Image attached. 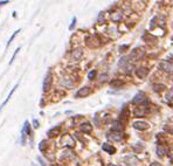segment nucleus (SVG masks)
I'll return each mask as SVG.
<instances>
[{"mask_svg": "<svg viewBox=\"0 0 173 166\" xmlns=\"http://www.w3.org/2000/svg\"><path fill=\"white\" fill-rule=\"evenodd\" d=\"M150 166H163V165L160 164V163H158V161H153V163H152Z\"/></svg>", "mask_w": 173, "mask_h": 166, "instance_id": "31", "label": "nucleus"}, {"mask_svg": "<svg viewBox=\"0 0 173 166\" xmlns=\"http://www.w3.org/2000/svg\"><path fill=\"white\" fill-rule=\"evenodd\" d=\"M123 160H124V163L126 165H129V166H134V165H137L139 163V160L136 158V156H133V155H129V156L124 157Z\"/></svg>", "mask_w": 173, "mask_h": 166, "instance_id": "6", "label": "nucleus"}, {"mask_svg": "<svg viewBox=\"0 0 173 166\" xmlns=\"http://www.w3.org/2000/svg\"><path fill=\"white\" fill-rule=\"evenodd\" d=\"M33 166H34V165H33Z\"/></svg>", "mask_w": 173, "mask_h": 166, "instance_id": "36", "label": "nucleus"}, {"mask_svg": "<svg viewBox=\"0 0 173 166\" xmlns=\"http://www.w3.org/2000/svg\"><path fill=\"white\" fill-rule=\"evenodd\" d=\"M18 85H19V84H15V87H14L13 89H12V90H11V93L8 94V96H7V98L5 99V102H4V103H3L1 105H0V111H1V110H3V108H4V107H5L6 104H7V102H8L9 99H11V97H12V95H13V94H14V91H15V89L18 88Z\"/></svg>", "mask_w": 173, "mask_h": 166, "instance_id": "15", "label": "nucleus"}, {"mask_svg": "<svg viewBox=\"0 0 173 166\" xmlns=\"http://www.w3.org/2000/svg\"><path fill=\"white\" fill-rule=\"evenodd\" d=\"M145 101H146L145 94L142 93V91H138L137 94L134 95V97L132 98V103H133V104H142V103H144Z\"/></svg>", "mask_w": 173, "mask_h": 166, "instance_id": "4", "label": "nucleus"}, {"mask_svg": "<svg viewBox=\"0 0 173 166\" xmlns=\"http://www.w3.org/2000/svg\"><path fill=\"white\" fill-rule=\"evenodd\" d=\"M33 125H34L35 129H38V127H39V122L36 121V119H34V121H33Z\"/></svg>", "mask_w": 173, "mask_h": 166, "instance_id": "29", "label": "nucleus"}, {"mask_svg": "<svg viewBox=\"0 0 173 166\" xmlns=\"http://www.w3.org/2000/svg\"><path fill=\"white\" fill-rule=\"evenodd\" d=\"M5 4H8V1H0V5H5Z\"/></svg>", "mask_w": 173, "mask_h": 166, "instance_id": "34", "label": "nucleus"}, {"mask_svg": "<svg viewBox=\"0 0 173 166\" xmlns=\"http://www.w3.org/2000/svg\"><path fill=\"white\" fill-rule=\"evenodd\" d=\"M165 130L168 131L170 133H173V127H168V126H165Z\"/></svg>", "mask_w": 173, "mask_h": 166, "instance_id": "30", "label": "nucleus"}, {"mask_svg": "<svg viewBox=\"0 0 173 166\" xmlns=\"http://www.w3.org/2000/svg\"><path fill=\"white\" fill-rule=\"evenodd\" d=\"M132 126L134 127L136 130H146L149 127V124L145 123V122H140V121H137L132 124Z\"/></svg>", "mask_w": 173, "mask_h": 166, "instance_id": "9", "label": "nucleus"}, {"mask_svg": "<svg viewBox=\"0 0 173 166\" xmlns=\"http://www.w3.org/2000/svg\"><path fill=\"white\" fill-rule=\"evenodd\" d=\"M124 49H128V46H122V47H120V49H119V50H120V53H123V50H124Z\"/></svg>", "mask_w": 173, "mask_h": 166, "instance_id": "32", "label": "nucleus"}, {"mask_svg": "<svg viewBox=\"0 0 173 166\" xmlns=\"http://www.w3.org/2000/svg\"><path fill=\"white\" fill-rule=\"evenodd\" d=\"M59 132H60V127H59V126H55V127H53L52 130L48 131V136H49V137H56V136L59 135Z\"/></svg>", "mask_w": 173, "mask_h": 166, "instance_id": "18", "label": "nucleus"}, {"mask_svg": "<svg viewBox=\"0 0 173 166\" xmlns=\"http://www.w3.org/2000/svg\"><path fill=\"white\" fill-rule=\"evenodd\" d=\"M163 89H165L164 84H154L153 85V90L154 91H160V90H163Z\"/></svg>", "mask_w": 173, "mask_h": 166, "instance_id": "22", "label": "nucleus"}, {"mask_svg": "<svg viewBox=\"0 0 173 166\" xmlns=\"http://www.w3.org/2000/svg\"><path fill=\"white\" fill-rule=\"evenodd\" d=\"M166 99H167L168 102H171V103H173V88L170 89L168 93L166 94Z\"/></svg>", "mask_w": 173, "mask_h": 166, "instance_id": "20", "label": "nucleus"}, {"mask_svg": "<svg viewBox=\"0 0 173 166\" xmlns=\"http://www.w3.org/2000/svg\"><path fill=\"white\" fill-rule=\"evenodd\" d=\"M95 76H96V70H91V71L88 74V79H89V80H94Z\"/></svg>", "mask_w": 173, "mask_h": 166, "instance_id": "26", "label": "nucleus"}, {"mask_svg": "<svg viewBox=\"0 0 173 166\" xmlns=\"http://www.w3.org/2000/svg\"><path fill=\"white\" fill-rule=\"evenodd\" d=\"M144 53H145V49H144L143 47H137V48H134L132 52H131V54L129 55V61H130V62H136V61H138L139 59L143 57Z\"/></svg>", "mask_w": 173, "mask_h": 166, "instance_id": "1", "label": "nucleus"}, {"mask_svg": "<svg viewBox=\"0 0 173 166\" xmlns=\"http://www.w3.org/2000/svg\"><path fill=\"white\" fill-rule=\"evenodd\" d=\"M20 52V48H17V50L14 52V54H13V56H12V59H11V61H9V65H12L13 63V61H14V59H15V56H17V54Z\"/></svg>", "mask_w": 173, "mask_h": 166, "instance_id": "25", "label": "nucleus"}, {"mask_svg": "<svg viewBox=\"0 0 173 166\" xmlns=\"http://www.w3.org/2000/svg\"><path fill=\"white\" fill-rule=\"evenodd\" d=\"M105 77H106V74H104V75H102V76H101V79H102L101 81H102V82H103V81H105V80H104Z\"/></svg>", "mask_w": 173, "mask_h": 166, "instance_id": "33", "label": "nucleus"}, {"mask_svg": "<svg viewBox=\"0 0 173 166\" xmlns=\"http://www.w3.org/2000/svg\"><path fill=\"white\" fill-rule=\"evenodd\" d=\"M38 160L40 161V164H41V166H47V164H46V161L41 158V157H38Z\"/></svg>", "mask_w": 173, "mask_h": 166, "instance_id": "27", "label": "nucleus"}, {"mask_svg": "<svg viewBox=\"0 0 173 166\" xmlns=\"http://www.w3.org/2000/svg\"><path fill=\"white\" fill-rule=\"evenodd\" d=\"M83 55V52H82V49H75L74 52L71 53V57L73 60H80Z\"/></svg>", "mask_w": 173, "mask_h": 166, "instance_id": "16", "label": "nucleus"}, {"mask_svg": "<svg viewBox=\"0 0 173 166\" xmlns=\"http://www.w3.org/2000/svg\"><path fill=\"white\" fill-rule=\"evenodd\" d=\"M111 85H112V87H120V85H123V84H124V82H123V81H120V80H112V81H111V83H110Z\"/></svg>", "mask_w": 173, "mask_h": 166, "instance_id": "21", "label": "nucleus"}, {"mask_svg": "<svg viewBox=\"0 0 173 166\" xmlns=\"http://www.w3.org/2000/svg\"><path fill=\"white\" fill-rule=\"evenodd\" d=\"M46 146H47V142H46V140H42V142L40 143V145H39L40 151H45V150H46Z\"/></svg>", "mask_w": 173, "mask_h": 166, "instance_id": "24", "label": "nucleus"}, {"mask_svg": "<svg viewBox=\"0 0 173 166\" xmlns=\"http://www.w3.org/2000/svg\"><path fill=\"white\" fill-rule=\"evenodd\" d=\"M22 132H25L26 135H29L31 133V125H29V123L26 121L25 122V126H23V131Z\"/></svg>", "mask_w": 173, "mask_h": 166, "instance_id": "19", "label": "nucleus"}, {"mask_svg": "<svg viewBox=\"0 0 173 166\" xmlns=\"http://www.w3.org/2000/svg\"><path fill=\"white\" fill-rule=\"evenodd\" d=\"M159 68L162 69L163 71H165V73H168V74H173V63H172V62H168V61L160 62V65H159Z\"/></svg>", "mask_w": 173, "mask_h": 166, "instance_id": "3", "label": "nucleus"}, {"mask_svg": "<svg viewBox=\"0 0 173 166\" xmlns=\"http://www.w3.org/2000/svg\"><path fill=\"white\" fill-rule=\"evenodd\" d=\"M106 138L111 142H120V140L124 138L123 132H116V131H110L106 133Z\"/></svg>", "mask_w": 173, "mask_h": 166, "instance_id": "2", "label": "nucleus"}, {"mask_svg": "<svg viewBox=\"0 0 173 166\" xmlns=\"http://www.w3.org/2000/svg\"><path fill=\"white\" fill-rule=\"evenodd\" d=\"M75 23H76V18H73V22H71V25H70L69 29H73V28H74V26H75Z\"/></svg>", "mask_w": 173, "mask_h": 166, "instance_id": "28", "label": "nucleus"}, {"mask_svg": "<svg viewBox=\"0 0 173 166\" xmlns=\"http://www.w3.org/2000/svg\"><path fill=\"white\" fill-rule=\"evenodd\" d=\"M51 85H52V73L48 71L46 77H45V81H43V91H48L51 89Z\"/></svg>", "mask_w": 173, "mask_h": 166, "instance_id": "5", "label": "nucleus"}, {"mask_svg": "<svg viewBox=\"0 0 173 166\" xmlns=\"http://www.w3.org/2000/svg\"><path fill=\"white\" fill-rule=\"evenodd\" d=\"M122 18H123V14H122V12H115L114 14H111V20H112L114 22H118V21H120L122 20Z\"/></svg>", "mask_w": 173, "mask_h": 166, "instance_id": "17", "label": "nucleus"}, {"mask_svg": "<svg viewBox=\"0 0 173 166\" xmlns=\"http://www.w3.org/2000/svg\"><path fill=\"white\" fill-rule=\"evenodd\" d=\"M80 130H81L82 132L89 133V132H91V130H92V126H91V124H90L89 122H85V123L81 124V126H80Z\"/></svg>", "mask_w": 173, "mask_h": 166, "instance_id": "12", "label": "nucleus"}, {"mask_svg": "<svg viewBox=\"0 0 173 166\" xmlns=\"http://www.w3.org/2000/svg\"><path fill=\"white\" fill-rule=\"evenodd\" d=\"M90 94V88L89 87H83L82 89H80L79 91H76L75 97H85Z\"/></svg>", "mask_w": 173, "mask_h": 166, "instance_id": "8", "label": "nucleus"}, {"mask_svg": "<svg viewBox=\"0 0 173 166\" xmlns=\"http://www.w3.org/2000/svg\"><path fill=\"white\" fill-rule=\"evenodd\" d=\"M124 130V124H123L120 121H117V122H114L112 124V127H111V131H116V132H122Z\"/></svg>", "mask_w": 173, "mask_h": 166, "instance_id": "10", "label": "nucleus"}, {"mask_svg": "<svg viewBox=\"0 0 173 166\" xmlns=\"http://www.w3.org/2000/svg\"><path fill=\"white\" fill-rule=\"evenodd\" d=\"M156 152H157V156L159 158H163V157H165L167 155V149L165 146H163V145H158Z\"/></svg>", "mask_w": 173, "mask_h": 166, "instance_id": "11", "label": "nucleus"}, {"mask_svg": "<svg viewBox=\"0 0 173 166\" xmlns=\"http://www.w3.org/2000/svg\"><path fill=\"white\" fill-rule=\"evenodd\" d=\"M102 149L104 150V151H106L109 155H114V153L116 152V149L112 146V145H110V144H103V146H102Z\"/></svg>", "mask_w": 173, "mask_h": 166, "instance_id": "14", "label": "nucleus"}, {"mask_svg": "<svg viewBox=\"0 0 173 166\" xmlns=\"http://www.w3.org/2000/svg\"><path fill=\"white\" fill-rule=\"evenodd\" d=\"M149 112V105H146V107H144V105H139L138 108H136V110H134V115L136 116H144L145 113H147Z\"/></svg>", "mask_w": 173, "mask_h": 166, "instance_id": "7", "label": "nucleus"}, {"mask_svg": "<svg viewBox=\"0 0 173 166\" xmlns=\"http://www.w3.org/2000/svg\"><path fill=\"white\" fill-rule=\"evenodd\" d=\"M147 74H149V70L146 68H139V69L136 70V75H137L139 79H145L147 76Z\"/></svg>", "mask_w": 173, "mask_h": 166, "instance_id": "13", "label": "nucleus"}, {"mask_svg": "<svg viewBox=\"0 0 173 166\" xmlns=\"http://www.w3.org/2000/svg\"><path fill=\"white\" fill-rule=\"evenodd\" d=\"M111 166H115V165H111Z\"/></svg>", "mask_w": 173, "mask_h": 166, "instance_id": "35", "label": "nucleus"}, {"mask_svg": "<svg viewBox=\"0 0 173 166\" xmlns=\"http://www.w3.org/2000/svg\"><path fill=\"white\" fill-rule=\"evenodd\" d=\"M18 33H20V29H18V31H15V32L13 33V35H12V36L9 37V40H8V43H7V46H9V45H11V42H12V41H13V40H14V37L17 36V34H18Z\"/></svg>", "mask_w": 173, "mask_h": 166, "instance_id": "23", "label": "nucleus"}]
</instances>
